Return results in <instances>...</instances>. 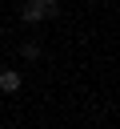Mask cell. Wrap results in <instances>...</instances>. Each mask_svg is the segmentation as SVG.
Segmentation results:
<instances>
[{"label":"cell","mask_w":120,"mask_h":129,"mask_svg":"<svg viewBox=\"0 0 120 129\" xmlns=\"http://www.w3.org/2000/svg\"><path fill=\"white\" fill-rule=\"evenodd\" d=\"M20 56H24V60H36V56H40V44H36V40L20 44Z\"/></svg>","instance_id":"3"},{"label":"cell","mask_w":120,"mask_h":129,"mask_svg":"<svg viewBox=\"0 0 120 129\" xmlns=\"http://www.w3.org/2000/svg\"><path fill=\"white\" fill-rule=\"evenodd\" d=\"M0 93H20V73L16 69H0Z\"/></svg>","instance_id":"2"},{"label":"cell","mask_w":120,"mask_h":129,"mask_svg":"<svg viewBox=\"0 0 120 129\" xmlns=\"http://www.w3.org/2000/svg\"><path fill=\"white\" fill-rule=\"evenodd\" d=\"M52 16H60V0H24V8H20L24 24H40V20H52Z\"/></svg>","instance_id":"1"},{"label":"cell","mask_w":120,"mask_h":129,"mask_svg":"<svg viewBox=\"0 0 120 129\" xmlns=\"http://www.w3.org/2000/svg\"><path fill=\"white\" fill-rule=\"evenodd\" d=\"M0 32H4V28H0Z\"/></svg>","instance_id":"4"}]
</instances>
